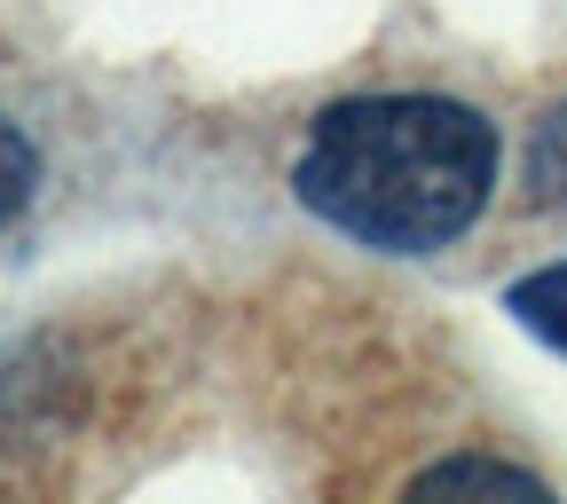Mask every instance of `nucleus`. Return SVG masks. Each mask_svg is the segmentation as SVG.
I'll return each mask as SVG.
<instances>
[{
    "label": "nucleus",
    "mask_w": 567,
    "mask_h": 504,
    "mask_svg": "<svg viewBox=\"0 0 567 504\" xmlns=\"http://www.w3.org/2000/svg\"><path fill=\"white\" fill-rule=\"evenodd\" d=\"M308 213L379 253H434L473 229L496 189V126L450 95L331 103L300 151Z\"/></svg>",
    "instance_id": "1"
},
{
    "label": "nucleus",
    "mask_w": 567,
    "mask_h": 504,
    "mask_svg": "<svg viewBox=\"0 0 567 504\" xmlns=\"http://www.w3.org/2000/svg\"><path fill=\"white\" fill-rule=\"evenodd\" d=\"M402 504H551V488L505 457H442L434 473H417Z\"/></svg>",
    "instance_id": "2"
},
{
    "label": "nucleus",
    "mask_w": 567,
    "mask_h": 504,
    "mask_svg": "<svg viewBox=\"0 0 567 504\" xmlns=\"http://www.w3.org/2000/svg\"><path fill=\"white\" fill-rule=\"evenodd\" d=\"M505 308L544 339V347H559L567 354V260L559 268H536V276H520L513 292H505Z\"/></svg>",
    "instance_id": "3"
},
{
    "label": "nucleus",
    "mask_w": 567,
    "mask_h": 504,
    "mask_svg": "<svg viewBox=\"0 0 567 504\" xmlns=\"http://www.w3.org/2000/svg\"><path fill=\"white\" fill-rule=\"evenodd\" d=\"M32 182H40V151L24 142V126L0 119V229H9L17 213L32 205Z\"/></svg>",
    "instance_id": "4"
},
{
    "label": "nucleus",
    "mask_w": 567,
    "mask_h": 504,
    "mask_svg": "<svg viewBox=\"0 0 567 504\" xmlns=\"http://www.w3.org/2000/svg\"><path fill=\"white\" fill-rule=\"evenodd\" d=\"M536 197H567V103L536 126V166H528Z\"/></svg>",
    "instance_id": "5"
}]
</instances>
